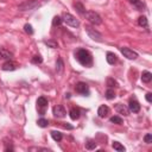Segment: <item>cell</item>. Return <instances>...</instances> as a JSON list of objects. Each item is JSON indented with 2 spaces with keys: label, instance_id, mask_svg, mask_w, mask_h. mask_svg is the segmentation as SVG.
Segmentation results:
<instances>
[{
  "label": "cell",
  "instance_id": "obj_1",
  "mask_svg": "<svg viewBox=\"0 0 152 152\" xmlns=\"http://www.w3.org/2000/svg\"><path fill=\"white\" fill-rule=\"evenodd\" d=\"M75 57L77 59V62L82 64L83 67H91L93 65V56H91V54L88 50L78 49L75 52Z\"/></svg>",
  "mask_w": 152,
  "mask_h": 152
},
{
  "label": "cell",
  "instance_id": "obj_2",
  "mask_svg": "<svg viewBox=\"0 0 152 152\" xmlns=\"http://www.w3.org/2000/svg\"><path fill=\"white\" fill-rule=\"evenodd\" d=\"M47 1V0H28V1H24L20 5H18V10L20 12H25V11H34L38 7H41V6Z\"/></svg>",
  "mask_w": 152,
  "mask_h": 152
},
{
  "label": "cell",
  "instance_id": "obj_3",
  "mask_svg": "<svg viewBox=\"0 0 152 152\" xmlns=\"http://www.w3.org/2000/svg\"><path fill=\"white\" fill-rule=\"evenodd\" d=\"M83 16L86 17V19H87L89 23H91L93 25H100V24H102V18L95 11H86V13Z\"/></svg>",
  "mask_w": 152,
  "mask_h": 152
},
{
  "label": "cell",
  "instance_id": "obj_4",
  "mask_svg": "<svg viewBox=\"0 0 152 152\" xmlns=\"http://www.w3.org/2000/svg\"><path fill=\"white\" fill-rule=\"evenodd\" d=\"M84 30H86V32H87V35L89 36V38H91L93 41H95V42H102L103 41L102 35L99 31H96L94 28H91V26H89V25H86Z\"/></svg>",
  "mask_w": 152,
  "mask_h": 152
},
{
  "label": "cell",
  "instance_id": "obj_5",
  "mask_svg": "<svg viewBox=\"0 0 152 152\" xmlns=\"http://www.w3.org/2000/svg\"><path fill=\"white\" fill-rule=\"evenodd\" d=\"M62 22H64L67 25L71 26V28H78V26H80V22H78L72 14H70V13H67V12L63 13Z\"/></svg>",
  "mask_w": 152,
  "mask_h": 152
},
{
  "label": "cell",
  "instance_id": "obj_6",
  "mask_svg": "<svg viewBox=\"0 0 152 152\" xmlns=\"http://www.w3.org/2000/svg\"><path fill=\"white\" fill-rule=\"evenodd\" d=\"M75 90L77 91L78 94H82V95H86V96H88L89 93H90L88 84H87V83H84V82H78V83H76V86H75Z\"/></svg>",
  "mask_w": 152,
  "mask_h": 152
},
{
  "label": "cell",
  "instance_id": "obj_7",
  "mask_svg": "<svg viewBox=\"0 0 152 152\" xmlns=\"http://www.w3.org/2000/svg\"><path fill=\"white\" fill-rule=\"evenodd\" d=\"M120 51H121V54L124 55V57H126L128 59H136L138 57L137 52L133 51V50H131L130 48H120Z\"/></svg>",
  "mask_w": 152,
  "mask_h": 152
},
{
  "label": "cell",
  "instance_id": "obj_8",
  "mask_svg": "<svg viewBox=\"0 0 152 152\" xmlns=\"http://www.w3.org/2000/svg\"><path fill=\"white\" fill-rule=\"evenodd\" d=\"M17 68H18V64H17L16 62L11 61V59L6 61V62L3 64V67H1V69L5 70V71H13V70H16Z\"/></svg>",
  "mask_w": 152,
  "mask_h": 152
},
{
  "label": "cell",
  "instance_id": "obj_9",
  "mask_svg": "<svg viewBox=\"0 0 152 152\" xmlns=\"http://www.w3.org/2000/svg\"><path fill=\"white\" fill-rule=\"evenodd\" d=\"M52 113H54V115L56 118H64L65 114H67V113H65L64 107H63V106H61V105L55 106L54 109H52Z\"/></svg>",
  "mask_w": 152,
  "mask_h": 152
},
{
  "label": "cell",
  "instance_id": "obj_10",
  "mask_svg": "<svg viewBox=\"0 0 152 152\" xmlns=\"http://www.w3.org/2000/svg\"><path fill=\"white\" fill-rule=\"evenodd\" d=\"M128 109L131 112H133V113H138V112L140 111V105L137 100H133V99H131L130 100V103H128Z\"/></svg>",
  "mask_w": 152,
  "mask_h": 152
},
{
  "label": "cell",
  "instance_id": "obj_11",
  "mask_svg": "<svg viewBox=\"0 0 152 152\" xmlns=\"http://www.w3.org/2000/svg\"><path fill=\"white\" fill-rule=\"evenodd\" d=\"M115 109H116V112H118L119 114H122V115H125V116H127L128 113H130V109H128L127 107H125L122 103H118V105L115 106Z\"/></svg>",
  "mask_w": 152,
  "mask_h": 152
},
{
  "label": "cell",
  "instance_id": "obj_12",
  "mask_svg": "<svg viewBox=\"0 0 152 152\" xmlns=\"http://www.w3.org/2000/svg\"><path fill=\"white\" fill-rule=\"evenodd\" d=\"M109 113V108L107 107L106 105H102L99 107L97 109V115L100 116V118H105V116H107V114Z\"/></svg>",
  "mask_w": 152,
  "mask_h": 152
},
{
  "label": "cell",
  "instance_id": "obj_13",
  "mask_svg": "<svg viewBox=\"0 0 152 152\" xmlns=\"http://www.w3.org/2000/svg\"><path fill=\"white\" fill-rule=\"evenodd\" d=\"M106 59H107L108 64L113 65V64H115V63H116L118 57H116V55L114 54V52H107V55H106Z\"/></svg>",
  "mask_w": 152,
  "mask_h": 152
},
{
  "label": "cell",
  "instance_id": "obj_14",
  "mask_svg": "<svg viewBox=\"0 0 152 152\" xmlns=\"http://www.w3.org/2000/svg\"><path fill=\"white\" fill-rule=\"evenodd\" d=\"M13 57V55H12V52H10V51H7L6 49H3V48H0V59H3V58H5V59H11Z\"/></svg>",
  "mask_w": 152,
  "mask_h": 152
},
{
  "label": "cell",
  "instance_id": "obj_15",
  "mask_svg": "<svg viewBox=\"0 0 152 152\" xmlns=\"http://www.w3.org/2000/svg\"><path fill=\"white\" fill-rule=\"evenodd\" d=\"M128 1L133 5L137 10H139V11H143L145 9V5H144V3L141 1V0H128Z\"/></svg>",
  "mask_w": 152,
  "mask_h": 152
},
{
  "label": "cell",
  "instance_id": "obj_16",
  "mask_svg": "<svg viewBox=\"0 0 152 152\" xmlns=\"http://www.w3.org/2000/svg\"><path fill=\"white\" fill-rule=\"evenodd\" d=\"M74 7H75V10L80 13V14H84L86 13V9H84V6H83V4L82 3H80V1H75L74 3Z\"/></svg>",
  "mask_w": 152,
  "mask_h": 152
},
{
  "label": "cell",
  "instance_id": "obj_17",
  "mask_svg": "<svg viewBox=\"0 0 152 152\" xmlns=\"http://www.w3.org/2000/svg\"><path fill=\"white\" fill-rule=\"evenodd\" d=\"M69 114H70V118L72 119V120H77V119L80 118V114H81V113H80V109L76 108V107H74V108L70 109Z\"/></svg>",
  "mask_w": 152,
  "mask_h": 152
},
{
  "label": "cell",
  "instance_id": "obj_18",
  "mask_svg": "<svg viewBox=\"0 0 152 152\" xmlns=\"http://www.w3.org/2000/svg\"><path fill=\"white\" fill-rule=\"evenodd\" d=\"M151 80H152V74L150 71H144L141 74V81L144 83H149L151 82Z\"/></svg>",
  "mask_w": 152,
  "mask_h": 152
},
{
  "label": "cell",
  "instance_id": "obj_19",
  "mask_svg": "<svg viewBox=\"0 0 152 152\" xmlns=\"http://www.w3.org/2000/svg\"><path fill=\"white\" fill-rule=\"evenodd\" d=\"M37 105H38V107H41V108H45V107L48 106V99H47V97H44V96L38 97V100H37Z\"/></svg>",
  "mask_w": 152,
  "mask_h": 152
},
{
  "label": "cell",
  "instance_id": "obj_20",
  "mask_svg": "<svg viewBox=\"0 0 152 152\" xmlns=\"http://www.w3.org/2000/svg\"><path fill=\"white\" fill-rule=\"evenodd\" d=\"M51 137H52V139H54L55 141H61L62 140V133L59 131H51Z\"/></svg>",
  "mask_w": 152,
  "mask_h": 152
},
{
  "label": "cell",
  "instance_id": "obj_21",
  "mask_svg": "<svg viewBox=\"0 0 152 152\" xmlns=\"http://www.w3.org/2000/svg\"><path fill=\"white\" fill-rule=\"evenodd\" d=\"M138 24H139L140 26H143V28L145 29H149V22H147V18L146 17H139V19H138Z\"/></svg>",
  "mask_w": 152,
  "mask_h": 152
},
{
  "label": "cell",
  "instance_id": "obj_22",
  "mask_svg": "<svg viewBox=\"0 0 152 152\" xmlns=\"http://www.w3.org/2000/svg\"><path fill=\"white\" fill-rule=\"evenodd\" d=\"M44 44L48 45L49 48H52V49H57L58 48V43L55 42L54 39H49V41H44Z\"/></svg>",
  "mask_w": 152,
  "mask_h": 152
},
{
  "label": "cell",
  "instance_id": "obj_23",
  "mask_svg": "<svg viewBox=\"0 0 152 152\" xmlns=\"http://www.w3.org/2000/svg\"><path fill=\"white\" fill-rule=\"evenodd\" d=\"M105 95H106V99H107V100H113V99L115 97V93H114V90L112 88H108Z\"/></svg>",
  "mask_w": 152,
  "mask_h": 152
},
{
  "label": "cell",
  "instance_id": "obj_24",
  "mask_svg": "<svg viewBox=\"0 0 152 152\" xmlns=\"http://www.w3.org/2000/svg\"><path fill=\"white\" fill-rule=\"evenodd\" d=\"M112 146H113L114 150L119 151V152H124L125 151V147H124V145H121L120 143H118V141H113V144H112Z\"/></svg>",
  "mask_w": 152,
  "mask_h": 152
},
{
  "label": "cell",
  "instance_id": "obj_25",
  "mask_svg": "<svg viewBox=\"0 0 152 152\" xmlns=\"http://www.w3.org/2000/svg\"><path fill=\"white\" fill-rule=\"evenodd\" d=\"M109 121L112 124H116V125H121L122 124V119L120 116H118V115H114V116H112L109 119Z\"/></svg>",
  "mask_w": 152,
  "mask_h": 152
},
{
  "label": "cell",
  "instance_id": "obj_26",
  "mask_svg": "<svg viewBox=\"0 0 152 152\" xmlns=\"http://www.w3.org/2000/svg\"><path fill=\"white\" fill-rule=\"evenodd\" d=\"M37 124H38V126L39 127H48V125H49V120H47V119H44V118H42V119H39V120L37 121Z\"/></svg>",
  "mask_w": 152,
  "mask_h": 152
},
{
  "label": "cell",
  "instance_id": "obj_27",
  "mask_svg": "<svg viewBox=\"0 0 152 152\" xmlns=\"http://www.w3.org/2000/svg\"><path fill=\"white\" fill-rule=\"evenodd\" d=\"M31 62L34 63V64H41V63L43 62V58H42V56H41V55H36V56L32 57Z\"/></svg>",
  "mask_w": 152,
  "mask_h": 152
},
{
  "label": "cell",
  "instance_id": "obj_28",
  "mask_svg": "<svg viewBox=\"0 0 152 152\" xmlns=\"http://www.w3.org/2000/svg\"><path fill=\"white\" fill-rule=\"evenodd\" d=\"M95 147H96V143L93 140H89V141L86 143V149L87 150H94Z\"/></svg>",
  "mask_w": 152,
  "mask_h": 152
},
{
  "label": "cell",
  "instance_id": "obj_29",
  "mask_svg": "<svg viewBox=\"0 0 152 152\" xmlns=\"http://www.w3.org/2000/svg\"><path fill=\"white\" fill-rule=\"evenodd\" d=\"M62 69H63V61H62V58H58L57 62H56V70L58 72H61Z\"/></svg>",
  "mask_w": 152,
  "mask_h": 152
},
{
  "label": "cell",
  "instance_id": "obj_30",
  "mask_svg": "<svg viewBox=\"0 0 152 152\" xmlns=\"http://www.w3.org/2000/svg\"><path fill=\"white\" fill-rule=\"evenodd\" d=\"M61 24H62V18L58 17V16L54 17V19H52V25H54V26H58V25H61Z\"/></svg>",
  "mask_w": 152,
  "mask_h": 152
},
{
  "label": "cell",
  "instance_id": "obj_31",
  "mask_svg": "<svg viewBox=\"0 0 152 152\" xmlns=\"http://www.w3.org/2000/svg\"><path fill=\"white\" fill-rule=\"evenodd\" d=\"M24 30H25L26 34H29V35H32V34H34V29H32V26H31L30 24H25Z\"/></svg>",
  "mask_w": 152,
  "mask_h": 152
},
{
  "label": "cell",
  "instance_id": "obj_32",
  "mask_svg": "<svg viewBox=\"0 0 152 152\" xmlns=\"http://www.w3.org/2000/svg\"><path fill=\"white\" fill-rule=\"evenodd\" d=\"M107 86H108V87L109 88H113V87H115V86H116V82L113 80V78H108V80H107Z\"/></svg>",
  "mask_w": 152,
  "mask_h": 152
},
{
  "label": "cell",
  "instance_id": "obj_33",
  "mask_svg": "<svg viewBox=\"0 0 152 152\" xmlns=\"http://www.w3.org/2000/svg\"><path fill=\"white\" fill-rule=\"evenodd\" d=\"M144 141L146 143V144H151V143H152V134L147 133L146 136L144 137Z\"/></svg>",
  "mask_w": 152,
  "mask_h": 152
},
{
  "label": "cell",
  "instance_id": "obj_34",
  "mask_svg": "<svg viewBox=\"0 0 152 152\" xmlns=\"http://www.w3.org/2000/svg\"><path fill=\"white\" fill-rule=\"evenodd\" d=\"M29 151H44V152H50L51 150L48 149H42V147H30Z\"/></svg>",
  "mask_w": 152,
  "mask_h": 152
},
{
  "label": "cell",
  "instance_id": "obj_35",
  "mask_svg": "<svg viewBox=\"0 0 152 152\" xmlns=\"http://www.w3.org/2000/svg\"><path fill=\"white\" fill-rule=\"evenodd\" d=\"M145 97H146V101L147 102H152V93H147Z\"/></svg>",
  "mask_w": 152,
  "mask_h": 152
},
{
  "label": "cell",
  "instance_id": "obj_36",
  "mask_svg": "<svg viewBox=\"0 0 152 152\" xmlns=\"http://www.w3.org/2000/svg\"><path fill=\"white\" fill-rule=\"evenodd\" d=\"M64 127H65V128H68V130H72V128H74L72 126H70V125H67V124L64 125Z\"/></svg>",
  "mask_w": 152,
  "mask_h": 152
}]
</instances>
